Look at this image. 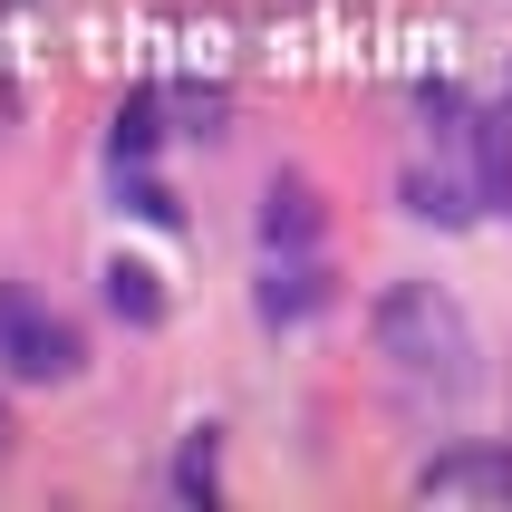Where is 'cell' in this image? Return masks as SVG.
I'll return each mask as SVG.
<instances>
[{
	"mask_svg": "<svg viewBox=\"0 0 512 512\" xmlns=\"http://www.w3.org/2000/svg\"><path fill=\"white\" fill-rule=\"evenodd\" d=\"M377 348H387L406 377H435V387L464 377V319H455V300L426 290V281H397L377 300Z\"/></svg>",
	"mask_w": 512,
	"mask_h": 512,
	"instance_id": "obj_1",
	"label": "cell"
},
{
	"mask_svg": "<svg viewBox=\"0 0 512 512\" xmlns=\"http://www.w3.org/2000/svg\"><path fill=\"white\" fill-rule=\"evenodd\" d=\"M0 368L20 387H58V377H78V329L49 319L29 290H0Z\"/></svg>",
	"mask_w": 512,
	"mask_h": 512,
	"instance_id": "obj_2",
	"label": "cell"
},
{
	"mask_svg": "<svg viewBox=\"0 0 512 512\" xmlns=\"http://www.w3.org/2000/svg\"><path fill=\"white\" fill-rule=\"evenodd\" d=\"M416 503H512V455L503 445H455L416 474Z\"/></svg>",
	"mask_w": 512,
	"mask_h": 512,
	"instance_id": "obj_3",
	"label": "cell"
},
{
	"mask_svg": "<svg viewBox=\"0 0 512 512\" xmlns=\"http://www.w3.org/2000/svg\"><path fill=\"white\" fill-rule=\"evenodd\" d=\"M261 242H271V252H310V242H319V194H310V184H271V203H261Z\"/></svg>",
	"mask_w": 512,
	"mask_h": 512,
	"instance_id": "obj_4",
	"label": "cell"
},
{
	"mask_svg": "<svg viewBox=\"0 0 512 512\" xmlns=\"http://www.w3.org/2000/svg\"><path fill=\"white\" fill-rule=\"evenodd\" d=\"M319 300H329V271H319V261H271V281H261V319H310Z\"/></svg>",
	"mask_w": 512,
	"mask_h": 512,
	"instance_id": "obj_5",
	"label": "cell"
},
{
	"mask_svg": "<svg viewBox=\"0 0 512 512\" xmlns=\"http://www.w3.org/2000/svg\"><path fill=\"white\" fill-rule=\"evenodd\" d=\"M107 310L136 319V329H155V319H165V290H155V271H145V261H126V252L107 261Z\"/></svg>",
	"mask_w": 512,
	"mask_h": 512,
	"instance_id": "obj_6",
	"label": "cell"
},
{
	"mask_svg": "<svg viewBox=\"0 0 512 512\" xmlns=\"http://www.w3.org/2000/svg\"><path fill=\"white\" fill-rule=\"evenodd\" d=\"M406 203H416L426 223H464V194H455V184H426V174H416V184H406Z\"/></svg>",
	"mask_w": 512,
	"mask_h": 512,
	"instance_id": "obj_7",
	"label": "cell"
},
{
	"mask_svg": "<svg viewBox=\"0 0 512 512\" xmlns=\"http://www.w3.org/2000/svg\"><path fill=\"white\" fill-rule=\"evenodd\" d=\"M174 484L194 493V503H213V445H184V464H174Z\"/></svg>",
	"mask_w": 512,
	"mask_h": 512,
	"instance_id": "obj_8",
	"label": "cell"
},
{
	"mask_svg": "<svg viewBox=\"0 0 512 512\" xmlns=\"http://www.w3.org/2000/svg\"><path fill=\"white\" fill-rule=\"evenodd\" d=\"M145 145H155V107H126L116 116V155H145Z\"/></svg>",
	"mask_w": 512,
	"mask_h": 512,
	"instance_id": "obj_9",
	"label": "cell"
},
{
	"mask_svg": "<svg viewBox=\"0 0 512 512\" xmlns=\"http://www.w3.org/2000/svg\"><path fill=\"white\" fill-rule=\"evenodd\" d=\"M0 455H10V406H0Z\"/></svg>",
	"mask_w": 512,
	"mask_h": 512,
	"instance_id": "obj_10",
	"label": "cell"
}]
</instances>
